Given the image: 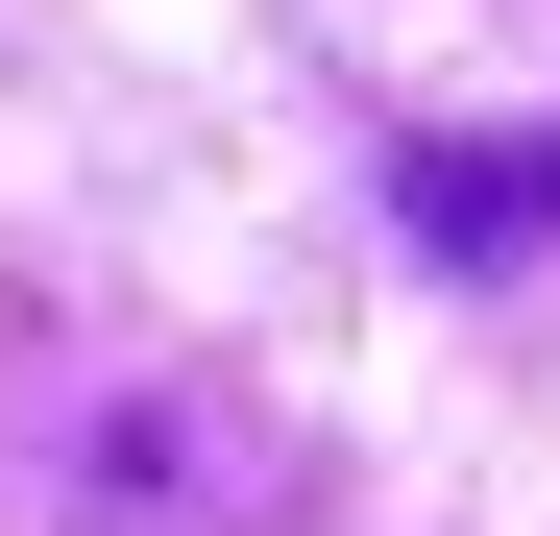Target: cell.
<instances>
[{"label":"cell","instance_id":"cell-1","mask_svg":"<svg viewBox=\"0 0 560 536\" xmlns=\"http://www.w3.org/2000/svg\"><path fill=\"white\" fill-rule=\"evenodd\" d=\"M73 536H268L293 512V439H244L220 391H171V366H122L98 415H73Z\"/></svg>","mask_w":560,"mask_h":536},{"label":"cell","instance_id":"cell-2","mask_svg":"<svg viewBox=\"0 0 560 536\" xmlns=\"http://www.w3.org/2000/svg\"><path fill=\"white\" fill-rule=\"evenodd\" d=\"M390 220H415L439 268H536V244H560V123H512V147H463V123L390 147Z\"/></svg>","mask_w":560,"mask_h":536}]
</instances>
